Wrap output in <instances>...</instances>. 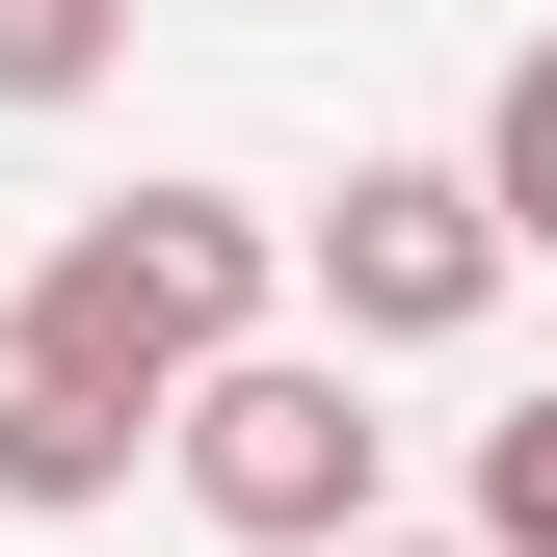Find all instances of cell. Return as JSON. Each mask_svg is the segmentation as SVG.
Listing matches in <instances>:
<instances>
[{
  "label": "cell",
  "mask_w": 557,
  "mask_h": 557,
  "mask_svg": "<svg viewBox=\"0 0 557 557\" xmlns=\"http://www.w3.org/2000/svg\"><path fill=\"white\" fill-rule=\"evenodd\" d=\"M0 345L160 425L213 345H265V213H239V186H133V213H81V239L27 265V319H0Z\"/></svg>",
  "instance_id": "cell-1"
},
{
  "label": "cell",
  "mask_w": 557,
  "mask_h": 557,
  "mask_svg": "<svg viewBox=\"0 0 557 557\" xmlns=\"http://www.w3.org/2000/svg\"><path fill=\"white\" fill-rule=\"evenodd\" d=\"M478 213H505V239L557 265V27L505 53V107H478Z\"/></svg>",
  "instance_id": "cell-5"
},
{
  "label": "cell",
  "mask_w": 557,
  "mask_h": 557,
  "mask_svg": "<svg viewBox=\"0 0 557 557\" xmlns=\"http://www.w3.org/2000/svg\"><path fill=\"white\" fill-rule=\"evenodd\" d=\"M505 213H478V160H345L319 186V319L345 345H478V293H505Z\"/></svg>",
  "instance_id": "cell-3"
},
{
  "label": "cell",
  "mask_w": 557,
  "mask_h": 557,
  "mask_svg": "<svg viewBox=\"0 0 557 557\" xmlns=\"http://www.w3.org/2000/svg\"><path fill=\"white\" fill-rule=\"evenodd\" d=\"M107 478H133V398H81V372H27V345H0V505H107Z\"/></svg>",
  "instance_id": "cell-4"
},
{
  "label": "cell",
  "mask_w": 557,
  "mask_h": 557,
  "mask_svg": "<svg viewBox=\"0 0 557 557\" xmlns=\"http://www.w3.org/2000/svg\"><path fill=\"white\" fill-rule=\"evenodd\" d=\"M107 53H133V0H0V107H81Z\"/></svg>",
  "instance_id": "cell-6"
},
{
  "label": "cell",
  "mask_w": 557,
  "mask_h": 557,
  "mask_svg": "<svg viewBox=\"0 0 557 557\" xmlns=\"http://www.w3.org/2000/svg\"><path fill=\"white\" fill-rule=\"evenodd\" d=\"M478 557H557V398L478 425Z\"/></svg>",
  "instance_id": "cell-7"
},
{
  "label": "cell",
  "mask_w": 557,
  "mask_h": 557,
  "mask_svg": "<svg viewBox=\"0 0 557 557\" xmlns=\"http://www.w3.org/2000/svg\"><path fill=\"white\" fill-rule=\"evenodd\" d=\"M186 505H213L239 557H345L372 531V398H345V345H213V372L160 398Z\"/></svg>",
  "instance_id": "cell-2"
},
{
  "label": "cell",
  "mask_w": 557,
  "mask_h": 557,
  "mask_svg": "<svg viewBox=\"0 0 557 557\" xmlns=\"http://www.w3.org/2000/svg\"><path fill=\"white\" fill-rule=\"evenodd\" d=\"M345 557H478V531H345Z\"/></svg>",
  "instance_id": "cell-8"
}]
</instances>
